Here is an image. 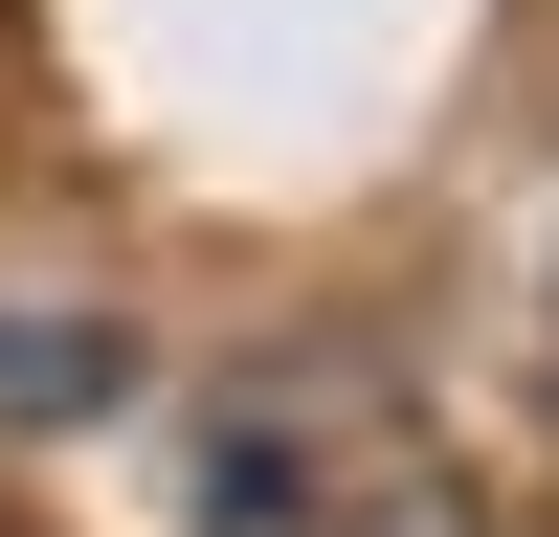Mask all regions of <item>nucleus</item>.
I'll return each instance as SVG.
<instances>
[{"instance_id": "f257e3e1", "label": "nucleus", "mask_w": 559, "mask_h": 537, "mask_svg": "<svg viewBox=\"0 0 559 537\" xmlns=\"http://www.w3.org/2000/svg\"><path fill=\"white\" fill-rule=\"evenodd\" d=\"M202 537H471V492H448V448L403 426V381L292 358V381H247L202 426Z\"/></svg>"}, {"instance_id": "f03ea898", "label": "nucleus", "mask_w": 559, "mask_h": 537, "mask_svg": "<svg viewBox=\"0 0 559 537\" xmlns=\"http://www.w3.org/2000/svg\"><path fill=\"white\" fill-rule=\"evenodd\" d=\"M0 403H112V313H0Z\"/></svg>"}]
</instances>
